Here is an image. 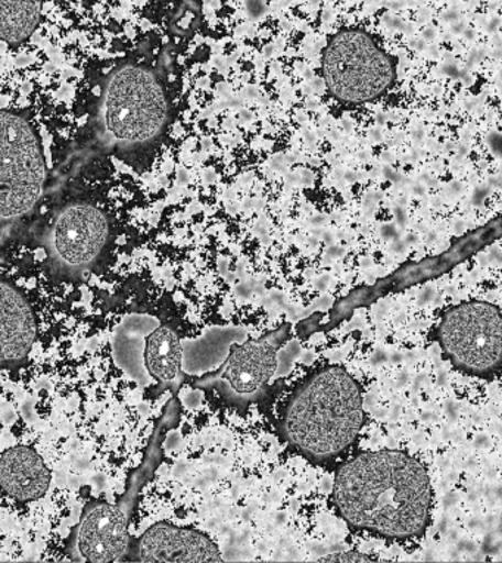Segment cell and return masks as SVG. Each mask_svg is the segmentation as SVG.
<instances>
[{"label":"cell","mask_w":502,"mask_h":563,"mask_svg":"<svg viewBox=\"0 0 502 563\" xmlns=\"http://www.w3.org/2000/svg\"><path fill=\"white\" fill-rule=\"evenodd\" d=\"M51 471L36 449L14 446L0 453V495L12 504H34L51 487Z\"/></svg>","instance_id":"8fae6325"},{"label":"cell","mask_w":502,"mask_h":563,"mask_svg":"<svg viewBox=\"0 0 502 563\" xmlns=\"http://www.w3.org/2000/svg\"><path fill=\"white\" fill-rule=\"evenodd\" d=\"M465 36H466V38H470V41H471V38L474 37V33L471 32V30H465Z\"/></svg>","instance_id":"603a6c76"},{"label":"cell","mask_w":502,"mask_h":563,"mask_svg":"<svg viewBox=\"0 0 502 563\" xmlns=\"http://www.w3.org/2000/svg\"><path fill=\"white\" fill-rule=\"evenodd\" d=\"M423 36H425L426 41H434L435 36H436V33H435V30H426L425 34H423Z\"/></svg>","instance_id":"ffe728a7"},{"label":"cell","mask_w":502,"mask_h":563,"mask_svg":"<svg viewBox=\"0 0 502 563\" xmlns=\"http://www.w3.org/2000/svg\"><path fill=\"white\" fill-rule=\"evenodd\" d=\"M176 69L160 41L112 59L95 77L87 98V134L98 154L145 172L168 140L177 117Z\"/></svg>","instance_id":"6da1fadb"},{"label":"cell","mask_w":502,"mask_h":563,"mask_svg":"<svg viewBox=\"0 0 502 563\" xmlns=\"http://www.w3.org/2000/svg\"><path fill=\"white\" fill-rule=\"evenodd\" d=\"M445 73H447L448 76H451L454 78H457L458 76H460V73H458V69L456 67H451V65H449V67H445Z\"/></svg>","instance_id":"ac0fdd59"},{"label":"cell","mask_w":502,"mask_h":563,"mask_svg":"<svg viewBox=\"0 0 502 563\" xmlns=\"http://www.w3.org/2000/svg\"><path fill=\"white\" fill-rule=\"evenodd\" d=\"M141 562L205 563L222 562L220 550L204 534L187 528L159 523L143 534L138 544Z\"/></svg>","instance_id":"30bf717a"},{"label":"cell","mask_w":502,"mask_h":563,"mask_svg":"<svg viewBox=\"0 0 502 563\" xmlns=\"http://www.w3.org/2000/svg\"><path fill=\"white\" fill-rule=\"evenodd\" d=\"M423 135H425V133H423V130L414 131V139L422 140Z\"/></svg>","instance_id":"7402d4cb"},{"label":"cell","mask_w":502,"mask_h":563,"mask_svg":"<svg viewBox=\"0 0 502 563\" xmlns=\"http://www.w3.org/2000/svg\"><path fill=\"white\" fill-rule=\"evenodd\" d=\"M43 0H0V43L21 46L41 25Z\"/></svg>","instance_id":"5bb4252c"},{"label":"cell","mask_w":502,"mask_h":563,"mask_svg":"<svg viewBox=\"0 0 502 563\" xmlns=\"http://www.w3.org/2000/svg\"><path fill=\"white\" fill-rule=\"evenodd\" d=\"M37 317L28 295L0 274V371L19 369L37 340Z\"/></svg>","instance_id":"9c48e42d"},{"label":"cell","mask_w":502,"mask_h":563,"mask_svg":"<svg viewBox=\"0 0 502 563\" xmlns=\"http://www.w3.org/2000/svg\"><path fill=\"white\" fill-rule=\"evenodd\" d=\"M279 339L244 342L236 347L222 369L221 378L239 396L259 391L276 371Z\"/></svg>","instance_id":"7c38bea8"},{"label":"cell","mask_w":502,"mask_h":563,"mask_svg":"<svg viewBox=\"0 0 502 563\" xmlns=\"http://www.w3.org/2000/svg\"><path fill=\"white\" fill-rule=\"evenodd\" d=\"M452 33H456V34H460V33H465V24L462 23H454L452 25Z\"/></svg>","instance_id":"d6986e66"},{"label":"cell","mask_w":502,"mask_h":563,"mask_svg":"<svg viewBox=\"0 0 502 563\" xmlns=\"http://www.w3.org/2000/svg\"><path fill=\"white\" fill-rule=\"evenodd\" d=\"M39 235L47 269L61 279H80L107 252L112 218L98 200L74 195L52 209Z\"/></svg>","instance_id":"277c9868"},{"label":"cell","mask_w":502,"mask_h":563,"mask_svg":"<svg viewBox=\"0 0 502 563\" xmlns=\"http://www.w3.org/2000/svg\"><path fill=\"white\" fill-rule=\"evenodd\" d=\"M373 559L369 556H364L362 553L357 552H345V553H335L330 554V556H325L320 559V562H371Z\"/></svg>","instance_id":"9a60e30c"},{"label":"cell","mask_w":502,"mask_h":563,"mask_svg":"<svg viewBox=\"0 0 502 563\" xmlns=\"http://www.w3.org/2000/svg\"><path fill=\"white\" fill-rule=\"evenodd\" d=\"M488 195H489L488 187H480V189L474 191L473 203L474 205L482 203L483 200L488 198Z\"/></svg>","instance_id":"2e32d148"},{"label":"cell","mask_w":502,"mask_h":563,"mask_svg":"<svg viewBox=\"0 0 502 563\" xmlns=\"http://www.w3.org/2000/svg\"><path fill=\"white\" fill-rule=\"evenodd\" d=\"M444 20L451 21V23H456L458 20V14L456 11H449L444 15Z\"/></svg>","instance_id":"e0dca14e"},{"label":"cell","mask_w":502,"mask_h":563,"mask_svg":"<svg viewBox=\"0 0 502 563\" xmlns=\"http://www.w3.org/2000/svg\"><path fill=\"white\" fill-rule=\"evenodd\" d=\"M364 410L360 388L338 366L303 387L286 415V435L305 455L326 460L345 451L360 433Z\"/></svg>","instance_id":"3957f363"},{"label":"cell","mask_w":502,"mask_h":563,"mask_svg":"<svg viewBox=\"0 0 502 563\" xmlns=\"http://www.w3.org/2000/svg\"><path fill=\"white\" fill-rule=\"evenodd\" d=\"M143 365L151 377L173 382L182 369V342L167 325L151 331L143 349Z\"/></svg>","instance_id":"4fadbf2b"},{"label":"cell","mask_w":502,"mask_h":563,"mask_svg":"<svg viewBox=\"0 0 502 563\" xmlns=\"http://www.w3.org/2000/svg\"><path fill=\"white\" fill-rule=\"evenodd\" d=\"M327 90L338 102L362 104L381 98L395 81V65L374 37L358 27L340 29L321 59Z\"/></svg>","instance_id":"52a82bcc"},{"label":"cell","mask_w":502,"mask_h":563,"mask_svg":"<svg viewBox=\"0 0 502 563\" xmlns=\"http://www.w3.org/2000/svg\"><path fill=\"white\" fill-rule=\"evenodd\" d=\"M460 155H461V156H465V155H466V147H461V150H460Z\"/></svg>","instance_id":"cb8c5ba5"},{"label":"cell","mask_w":502,"mask_h":563,"mask_svg":"<svg viewBox=\"0 0 502 563\" xmlns=\"http://www.w3.org/2000/svg\"><path fill=\"white\" fill-rule=\"evenodd\" d=\"M440 352L458 373L479 379L502 374V309L467 300L444 311L435 329Z\"/></svg>","instance_id":"8992f818"},{"label":"cell","mask_w":502,"mask_h":563,"mask_svg":"<svg viewBox=\"0 0 502 563\" xmlns=\"http://www.w3.org/2000/svg\"><path fill=\"white\" fill-rule=\"evenodd\" d=\"M498 23H500V21L492 20L491 24H489V32H493V30H495L498 27Z\"/></svg>","instance_id":"44dd1931"},{"label":"cell","mask_w":502,"mask_h":563,"mask_svg":"<svg viewBox=\"0 0 502 563\" xmlns=\"http://www.w3.org/2000/svg\"><path fill=\"white\" fill-rule=\"evenodd\" d=\"M335 500L358 530L408 541L430 527L434 488L426 466L408 453L367 452L339 470Z\"/></svg>","instance_id":"7a4b0ae2"},{"label":"cell","mask_w":502,"mask_h":563,"mask_svg":"<svg viewBox=\"0 0 502 563\" xmlns=\"http://www.w3.org/2000/svg\"><path fill=\"white\" fill-rule=\"evenodd\" d=\"M129 545L128 518L118 506L94 501L83 510L69 536L68 554L74 562H118Z\"/></svg>","instance_id":"ba28073f"},{"label":"cell","mask_w":502,"mask_h":563,"mask_svg":"<svg viewBox=\"0 0 502 563\" xmlns=\"http://www.w3.org/2000/svg\"><path fill=\"white\" fill-rule=\"evenodd\" d=\"M47 177L41 134L21 109H0V222L36 208Z\"/></svg>","instance_id":"5b68a950"}]
</instances>
